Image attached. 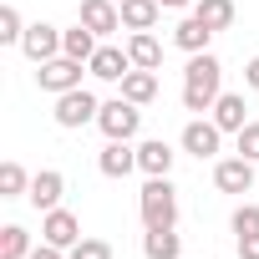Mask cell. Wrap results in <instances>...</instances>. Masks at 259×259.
I'll return each instance as SVG.
<instances>
[{
	"label": "cell",
	"instance_id": "cell-24",
	"mask_svg": "<svg viewBox=\"0 0 259 259\" xmlns=\"http://www.w3.org/2000/svg\"><path fill=\"white\" fill-rule=\"evenodd\" d=\"M31 234L21 229V224H6V229H0V259H31Z\"/></svg>",
	"mask_w": 259,
	"mask_h": 259
},
{
	"label": "cell",
	"instance_id": "cell-9",
	"mask_svg": "<svg viewBox=\"0 0 259 259\" xmlns=\"http://www.w3.org/2000/svg\"><path fill=\"white\" fill-rule=\"evenodd\" d=\"M41 239L56 244V249H71V244H81V219H76L71 208H51V213L41 219Z\"/></svg>",
	"mask_w": 259,
	"mask_h": 259
},
{
	"label": "cell",
	"instance_id": "cell-5",
	"mask_svg": "<svg viewBox=\"0 0 259 259\" xmlns=\"http://www.w3.org/2000/svg\"><path fill=\"white\" fill-rule=\"evenodd\" d=\"M81 66H87V61L51 56V61H41V66H36V87H41V92H51V97H61V92H76V87H81Z\"/></svg>",
	"mask_w": 259,
	"mask_h": 259
},
{
	"label": "cell",
	"instance_id": "cell-6",
	"mask_svg": "<svg viewBox=\"0 0 259 259\" xmlns=\"http://www.w3.org/2000/svg\"><path fill=\"white\" fill-rule=\"evenodd\" d=\"M219 148H224V127H219L213 117H208V122L193 117V122L183 127V153H193L198 163H203V158H219Z\"/></svg>",
	"mask_w": 259,
	"mask_h": 259
},
{
	"label": "cell",
	"instance_id": "cell-12",
	"mask_svg": "<svg viewBox=\"0 0 259 259\" xmlns=\"http://www.w3.org/2000/svg\"><path fill=\"white\" fill-rule=\"evenodd\" d=\"M87 71L97 81H122L127 71H133V56H127V46H97V56L87 61Z\"/></svg>",
	"mask_w": 259,
	"mask_h": 259
},
{
	"label": "cell",
	"instance_id": "cell-14",
	"mask_svg": "<svg viewBox=\"0 0 259 259\" xmlns=\"http://www.w3.org/2000/svg\"><path fill=\"white\" fill-rule=\"evenodd\" d=\"M173 158H178V153H173L163 138H148V143H138V168H143L148 178H168V173H173Z\"/></svg>",
	"mask_w": 259,
	"mask_h": 259
},
{
	"label": "cell",
	"instance_id": "cell-4",
	"mask_svg": "<svg viewBox=\"0 0 259 259\" xmlns=\"http://www.w3.org/2000/svg\"><path fill=\"white\" fill-rule=\"evenodd\" d=\"M56 127H66V133H76V127H87V122H97L102 117V102L87 92V87H76V92H61L56 97Z\"/></svg>",
	"mask_w": 259,
	"mask_h": 259
},
{
	"label": "cell",
	"instance_id": "cell-23",
	"mask_svg": "<svg viewBox=\"0 0 259 259\" xmlns=\"http://www.w3.org/2000/svg\"><path fill=\"white\" fill-rule=\"evenodd\" d=\"M31 193V173L11 158V163H0V198H26Z\"/></svg>",
	"mask_w": 259,
	"mask_h": 259
},
{
	"label": "cell",
	"instance_id": "cell-27",
	"mask_svg": "<svg viewBox=\"0 0 259 259\" xmlns=\"http://www.w3.org/2000/svg\"><path fill=\"white\" fill-rule=\"evenodd\" d=\"M234 143H239V158L259 163V122H244V133H234Z\"/></svg>",
	"mask_w": 259,
	"mask_h": 259
},
{
	"label": "cell",
	"instance_id": "cell-8",
	"mask_svg": "<svg viewBox=\"0 0 259 259\" xmlns=\"http://www.w3.org/2000/svg\"><path fill=\"white\" fill-rule=\"evenodd\" d=\"M213 188L219 193H249L254 188V163L249 158H219L213 163Z\"/></svg>",
	"mask_w": 259,
	"mask_h": 259
},
{
	"label": "cell",
	"instance_id": "cell-25",
	"mask_svg": "<svg viewBox=\"0 0 259 259\" xmlns=\"http://www.w3.org/2000/svg\"><path fill=\"white\" fill-rule=\"evenodd\" d=\"M21 36H26L21 11L16 6H0V46H21Z\"/></svg>",
	"mask_w": 259,
	"mask_h": 259
},
{
	"label": "cell",
	"instance_id": "cell-22",
	"mask_svg": "<svg viewBox=\"0 0 259 259\" xmlns=\"http://www.w3.org/2000/svg\"><path fill=\"white\" fill-rule=\"evenodd\" d=\"M193 16L203 21V26H213V31H229L234 26V0H198V6H193Z\"/></svg>",
	"mask_w": 259,
	"mask_h": 259
},
{
	"label": "cell",
	"instance_id": "cell-7",
	"mask_svg": "<svg viewBox=\"0 0 259 259\" xmlns=\"http://www.w3.org/2000/svg\"><path fill=\"white\" fill-rule=\"evenodd\" d=\"M76 21L87 31H97V36H112V31H122V6H117V0H81Z\"/></svg>",
	"mask_w": 259,
	"mask_h": 259
},
{
	"label": "cell",
	"instance_id": "cell-1",
	"mask_svg": "<svg viewBox=\"0 0 259 259\" xmlns=\"http://www.w3.org/2000/svg\"><path fill=\"white\" fill-rule=\"evenodd\" d=\"M219 97H224V61L213 51L188 56V66H183V107L203 117V112H213Z\"/></svg>",
	"mask_w": 259,
	"mask_h": 259
},
{
	"label": "cell",
	"instance_id": "cell-28",
	"mask_svg": "<svg viewBox=\"0 0 259 259\" xmlns=\"http://www.w3.org/2000/svg\"><path fill=\"white\" fill-rule=\"evenodd\" d=\"M66 254H71V259H112V244H107V239H81V244H71Z\"/></svg>",
	"mask_w": 259,
	"mask_h": 259
},
{
	"label": "cell",
	"instance_id": "cell-16",
	"mask_svg": "<svg viewBox=\"0 0 259 259\" xmlns=\"http://www.w3.org/2000/svg\"><path fill=\"white\" fill-rule=\"evenodd\" d=\"M143 259H183V234L178 229H148L143 234Z\"/></svg>",
	"mask_w": 259,
	"mask_h": 259
},
{
	"label": "cell",
	"instance_id": "cell-29",
	"mask_svg": "<svg viewBox=\"0 0 259 259\" xmlns=\"http://www.w3.org/2000/svg\"><path fill=\"white\" fill-rule=\"evenodd\" d=\"M239 259H259V234H239Z\"/></svg>",
	"mask_w": 259,
	"mask_h": 259
},
{
	"label": "cell",
	"instance_id": "cell-30",
	"mask_svg": "<svg viewBox=\"0 0 259 259\" xmlns=\"http://www.w3.org/2000/svg\"><path fill=\"white\" fill-rule=\"evenodd\" d=\"M31 259H71V254H66V249H56V244H46V239H41V244H36V249H31Z\"/></svg>",
	"mask_w": 259,
	"mask_h": 259
},
{
	"label": "cell",
	"instance_id": "cell-18",
	"mask_svg": "<svg viewBox=\"0 0 259 259\" xmlns=\"http://www.w3.org/2000/svg\"><path fill=\"white\" fill-rule=\"evenodd\" d=\"M117 87H122V97H127V102L148 107V102L158 97V71H143V66H133V71H127V76L117 81Z\"/></svg>",
	"mask_w": 259,
	"mask_h": 259
},
{
	"label": "cell",
	"instance_id": "cell-20",
	"mask_svg": "<svg viewBox=\"0 0 259 259\" xmlns=\"http://www.w3.org/2000/svg\"><path fill=\"white\" fill-rule=\"evenodd\" d=\"M163 16L158 0H122V31H153Z\"/></svg>",
	"mask_w": 259,
	"mask_h": 259
},
{
	"label": "cell",
	"instance_id": "cell-31",
	"mask_svg": "<svg viewBox=\"0 0 259 259\" xmlns=\"http://www.w3.org/2000/svg\"><path fill=\"white\" fill-rule=\"evenodd\" d=\"M244 87L259 92V56H249V66H244Z\"/></svg>",
	"mask_w": 259,
	"mask_h": 259
},
{
	"label": "cell",
	"instance_id": "cell-3",
	"mask_svg": "<svg viewBox=\"0 0 259 259\" xmlns=\"http://www.w3.org/2000/svg\"><path fill=\"white\" fill-rule=\"evenodd\" d=\"M97 127H102V138H107V143H133V138H138V127H143V107H138V102H127V97H112V102H102Z\"/></svg>",
	"mask_w": 259,
	"mask_h": 259
},
{
	"label": "cell",
	"instance_id": "cell-15",
	"mask_svg": "<svg viewBox=\"0 0 259 259\" xmlns=\"http://www.w3.org/2000/svg\"><path fill=\"white\" fill-rule=\"evenodd\" d=\"M97 168H102V178H127V173L138 168V148L133 143H107L97 153Z\"/></svg>",
	"mask_w": 259,
	"mask_h": 259
},
{
	"label": "cell",
	"instance_id": "cell-32",
	"mask_svg": "<svg viewBox=\"0 0 259 259\" xmlns=\"http://www.w3.org/2000/svg\"><path fill=\"white\" fill-rule=\"evenodd\" d=\"M158 6H163V11H193L198 0H158Z\"/></svg>",
	"mask_w": 259,
	"mask_h": 259
},
{
	"label": "cell",
	"instance_id": "cell-33",
	"mask_svg": "<svg viewBox=\"0 0 259 259\" xmlns=\"http://www.w3.org/2000/svg\"><path fill=\"white\" fill-rule=\"evenodd\" d=\"M117 6H122V0H117Z\"/></svg>",
	"mask_w": 259,
	"mask_h": 259
},
{
	"label": "cell",
	"instance_id": "cell-11",
	"mask_svg": "<svg viewBox=\"0 0 259 259\" xmlns=\"http://www.w3.org/2000/svg\"><path fill=\"white\" fill-rule=\"evenodd\" d=\"M61 193H66V178L56 173V168H41L36 178H31V208L36 213H51V208H61Z\"/></svg>",
	"mask_w": 259,
	"mask_h": 259
},
{
	"label": "cell",
	"instance_id": "cell-21",
	"mask_svg": "<svg viewBox=\"0 0 259 259\" xmlns=\"http://www.w3.org/2000/svg\"><path fill=\"white\" fill-rule=\"evenodd\" d=\"M97 31H87L81 21H76V31H61V56H71V61H92L97 56Z\"/></svg>",
	"mask_w": 259,
	"mask_h": 259
},
{
	"label": "cell",
	"instance_id": "cell-26",
	"mask_svg": "<svg viewBox=\"0 0 259 259\" xmlns=\"http://www.w3.org/2000/svg\"><path fill=\"white\" fill-rule=\"evenodd\" d=\"M229 229H234V239L239 234H259V203H239L234 219H229Z\"/></svg>",
	"mask_w": 259,
	"mask_h": 259
},
{
	"label": "cell",
	"instance_id": "cell-17",
	"mask_svg": "<svg viewBox=\"0 0 259 259\" xmlns=\"http://www.w3.org/2000/svg\"><path fill=\"white\" fill-rule=\"evenodd\" d=\"M127 56H133V66H143V71L163 66V46H158L153 31H133V36H127Z\"/></svg>",
	"mask_w": 259,
	"mask_h": 259
},
{
	"label": "cell",
	"instance_id": "cell-2",
	"mask_svg": "<svg viewBox=\"0 0 259 259\" xmlns=\"http://www.w3.org/2000/svg\"><path fill=\"white\" fill-rule=\"evenodd\" d=\"M138 213L143 229H178V188L173 178H148L138 193Z\"/></svg>",
	"mask_w": 259,
	"mask_h": 259
},
{
	"label": "cell",
	"instance_id": "cell-10",
	"mask_svg": "<svg viewBox=\"0 0 259 259\" xmlns=\"http://www.w3.org/2000/svg\"><path fill=\"white\" fill-rule=\"evenodd\" d=\"M21 51L41 66V61H51V56H61V31L56 26H46V21H36V26H26V36H21Z\"/></svg>",
	"mask_w": 259,
	"mask_h": 259
},
{
	"label": "cell",
	"instance_id": "cell-19",
	"mask_svg": "<svg viewBox=\"0 0 259 259\" xmlns=\"http://www.w3.org/2000/svg\"><path fill=\"white\" fill-rule=\"evenodd\" d=\"M213 122L224 127V133H244V122H249V107H244V97H239V92H224V97L213 102Z\"/></svg>",
	"mask_w": 259,
	"mask_h": 259
},
{
	"label": "cell",
	"instance_id": "cell-13",
	"mask_svg": "<svg viewBox=\"0 0 259 259\" xmlns=\"http://www.w3.org/2000/svg\"><path fill=\"white\" fill-rule=\"evenodd\" d=\"M213 36H219V31H213V26H203L198 16H183V21L173 26V46H178V51H188V56L208 51V41H213Z\"/></svg>",
	"mask_w": 259,
	"mask_h": 259
}]
</instances>
